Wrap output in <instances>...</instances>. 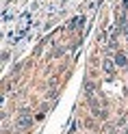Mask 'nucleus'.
<instances>
[{"label":"nucleus","mask_w":128,"mask_h":134,"mask_svg":"<svg viewBox=\"0 0 128 134\" xmlns=\"http://www.w3.org/2000/svg\"><path fill=\"white\" fill-rule=\"evenodd\" d=\"M104 71H106V76L113 74V61H111V58H106V61H104Z\"/></svg>","instance_id":"1"},{"label":"nucleus","mask_w":128,"mask_h":134,"mask_svg":"<svg viewBox=\"0 0 128 134\" xmlns=\"http://www.w3.org/2000/svg\"><path fill=\"white\" fill-rule=\"evenodd\" d=\"M115 58H117V65H122V67L126 65V56H124L122 52H117V56H115Z\"/></svg>","instance_id":"2"}]
</instances>
